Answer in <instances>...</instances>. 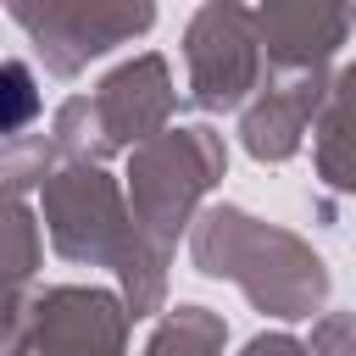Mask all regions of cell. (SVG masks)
I'll return each instance as SVG.
<instances>
[{"label":"cell","instance_id":"6da1fadb","mask_svg":"<svg viewBox=\"0 0 356 356\" xmlns=\"http://www.w3.org/2000/svg\"><path fill=\"white\" fill-rule=\"evenodd\" d=\"M184 239L200 278H228L250 300V312L273 323H306L328 306V289H334L328 261L295 228L261 222L245 206L217 200V206H200Z\"/></svg>","mask_w":356,"mask_h":356},{"label":"cell","instance_id":"e0dca14e","mask_svg":"<svg viewBox=\"0 0 356 356\" xmlns=\"http://www.w3.org/2000/svg\"><path fill=\"white\" fill-rule=\"evenodd\" d=\"M28 284H6L0 278V356H17L22 345V323H28Z\"/></svg>","mask_w":356,"mask_h":356},{"label":"cell","instance_id":"277c9868","mask_svg":"<svg viewBox=\"0 0 356 356\" xmlns=\"http://www.w3.org/2000/svg\"><path fill=\"white\" fill-rule=\"evenodd\" d=\"M6 11L50 78H78L89 61L156 28V0H6Z\"/></svg>","mask_w":356,"mask_h":356},{"label":"cell","instance_id":"8992f818","mask_svg":"<svg viewBox=\"0 0 356 356\" xmlns=\"http://www.w3.org/2000/svg\"><path fill=\"white\" fill-rule=\"evenodd\" d=\"M128 334H134V317L117 289L44 284L28 295L17 356H128Z\"/></svg>","mask_w":356,"mask_h":356},{"label":"cell","instance_id":"9a60e30c","mask_svg":"<svg viewBox=\"0 0 356 356\" xmlns=\"http://www.w3.org/2000/svg\"><path fill=\"white\" fill-rule=\"evenodd\" d=\"M44 117V95H39V72L17 56H0V134H22Z\"/></svg>","mask_w":356,"mask_h":356},{"label":"cell","instance_id":"30bf717a","mask_svg":"<svg viewBox=\"0 0 356 356\" xmlns=\"http://www.w3.org/2000/svg\"><path fill=\"white\" fill-rule=\"evenodd\" d=\"M312 167L334 195H356V61L328 72V100L312 122Z\"/></svg>","mask_w":356,"mask_h":356},{"label":"cell","instance_id":"3957f363","mask_svg":"<svg viewBox=\"0 0 356 356\" xmlns=\"http://www.w3.org/2000/svg\"><path fill=\"white\" fill-rule=\"evenodd\" d=\"M39 222L61 261L72 267H106L117 273L145 234L134 228L122 178L106 172V161H56L39 184Z\"/></svg>","mask_w":356,"mask_h":356},{"label":"cell","instance_id":"5bb4252c","mask_svg":"<svg viewBox=\"0 0 356 356\" xmlns=\"http://www.w3.org/2000/svg\"><path fill=\"white\" fill-rule=\"evenodd\" d=\"M50 145H56L61 161H111L89 95H67V100L50 111Z\"/></svg>","mask_w":356,"mask_h":356},{"label":"cell","instance_id":"2e32d148","mask_svg":"<svg viewBox=\"0 0 356 356\" xmlns=\"http://www.w3.org/2000/svg\"><path fill=\"white\" fill-rule=\"evenodd\" d=\"M312 356H356V312H323L306 339Z\"/></svg>","mask_w":356,"mask_h":356},{"label":"cell","instance_id":"5b68a950","mask_svg":"<svg viewBox=\"0 0 356 356\" xmlns=\"http://www.w3.org/2000/svg\"><path fill=\"white\" fill-rule=\"evenodd\" d=\"M184 100L206 117L239 111L261 78H267V56L256 39V17L239 0H206L189 22H184Z\"/></svg>","mask_w":356,"mask_h":356},{"label":"cell","instance_id":"8fae6325","mask_svg":"<svg viewBox=\"0 0 356 356\" xmlns=\"http://www.w3.org/2000/svg\"><path fill=\"white\" fill-rule=\"evenodd\" d=\"M145 356H228V323H222V312H211L200 300L161 306V317L145 339Z\"/></svg>","mask_w":356,"mask_h":356},{"label":"cell","instance_id":"9c48e42d","mask_svg":"<svg viewBox=\"0 0 356 356\" xmlns=\"http://www.w3.org/2000/svg\"><path fill=\"white\" fill-rule=\"evenodd\" d=\"M250 17L267 67H328L356 28V0H261Z\"/></svg>","mask_w":356,"mask_h":356},{"label":"cell","instance_id":"ac0fdd59","mask_svg":"<svg viewBox=\"0 0 356 356\" xmlns=\"http://www.w3.org/2000/svg\"><path fill=\"white\" fill-rule=\"evenodd\" d=\"M239 356H312V350H306V339H295V334H284V328H267V334H256Z\"/></svg>","mask_w":356,"mask_h":356},{"label":"cell","instance_id":"ba28073f","mask_svg":"<svg viewBox=\"0 0 356 356\" xmlns=\"http://www.w3.org/2000/svg\"><path fill=\"white\" fill-rule=\"evenodd\" d=\"M328 100V67H289L261 78V89L239 106V145L261 167H284L306 150V134Z\"/></svg>","mask_w":356,"mask_h":356},{"label":"cell","instance_id":"7a4b0ae2","mask_svg":"<svg viewBox=\"0 0 356 356\" xmlns=\"http://www.w3.org/2000/svg\"><path fill=\"white\" fill-rule=\"evenodd\" d=\"M222 178H228V139L211 122H178V128L167 122L161 134L128 150L122 195H128L134 228L178 250V239L189 234V222L200 217L206 195Z\"/></svg>","mask_w":356,"mask_h":356},{"label":"cell","instance_id":"4fadbf2b","mask_svg":"<svg viewBox=\"0 0 356 356\" xmlns=\"http://www.w3.org/2000/svg\"><path fill=\"white\" fill-rule=\"evenodd\" d=\"M56 161H61V156H56L50 134H33V128L0 134V195H28V189H39Z\"/></svg>","mask_w":356,"mask_h":356},{"label":"cell","instance_id":"7c38bea8","mask_svg":"<svg viewBox=\"0 0 356 356\" xmlns=\"http://www.w3.org/2000/svg\"><path fill=\"white\" fill-rule=\"evenodd\" d=\"M39 261H44V222H39V211L22 195H0V278L33 289Z\"/></svg>","mask_w":356,"mask_h":356},{"label":"cell","instance_id":"52a82bcc","mask_svg":"<svg viewBox=\"0 0 356 356\" xmlns=\"http://www.w3.org/2000/svg\"><path fill=\"white\" fill-rule=\"evenodd\" d=\"M95 122L106 134L111 156H128L134 145H145L150 134H161L178 117V83L161 50H139L128 61H117L95 89H89Z\"/></svg>","mask_w":356,"mask_h":356}]
</instances>
